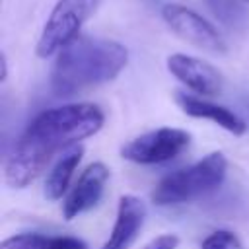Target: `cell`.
<instances>
[{
    "mask_svg": "<svg viewBox=\"0 0 249 249\" xmlns=\"http://www.w3.org/2000/svg\"><path fill=\"white\" fill-rule=\"evenodd\" d=\"M103 111L95 103H66L41 111L10 152L4 177L14 189L33 183L56 152H66L80 140L101 130Z\"/></svg>",
    "mask_w": 249,
    "mask_h": 249,
    "instance_id": "6da1fadb",
    "label": "cell"
},
{
    "mask_svg": "<svg viewBox=\"0 0 249 249\" xmlns=\"http://www.w3.org/2000/svg\"><path fill=\"white\" fill-rule=\"evenodd\" d=\"M128 62L123 43L103 37L80 35L54 58L51 88L54 95L68 97L115 80Z\"/></svg>",
    "mask_w": 249,
    "mask_h": 249,
    "instance_id": "7a4b0ae2",
    "label": "cell"
},
{
    "mask_svg": "<svg viewBox=\"0 0 249 249\" xmlns=\"http://www.w3.org/2000/svg\"><path fill=\"white\" fill-rule=\"evenodd\" d=\"M228 173V160L222 152H210L202 160L171 171L154 189L152 200L158 206H175L193 202L216 191Z\"/></svg>",
    "mask_w": 249,
    "mask_h": 249,
    "instance_id": "3957f363",
    "label": "cell"
},
{
    "mask_svg": "<svg viewBox=\"0 0 249 249\" xmlns=\"http://www.w3.org/2000/svg\"><path fill=\"white\" fill-rule=\"evenodd\" d=\"M99 4L101 0H56L37 39V56H56L66 45L80 37L84 23L97 12Z\"/></svg>",
    "mask_w": 249,
    "mask_h": 249,
    "instance_id": "277c9868",
    "label": "cell"
},
{
    "mask_svg": "<svg viewBox=\"0 0 249 249\" xmlns=\"http://www.w3.org/2000/svg\"><path fill=\"white\" fill-rule=\"evenodd\" d=\"M161 19L185 43L216 56L228 53V43L218 27L193 8L179 2H167L161 8Z\"/></svg>",
    "mask_w": 249,
    "mask_h": 249,
    "instance_id": "5b68a950",
    "label": "cell"
},
{
    "mask_svg": "<svg viewBox=\"0 0 249 249\" xmlns=\"http://www.w3.org/2000/svg\"><path fill=\"white\" fill-rule=\"evenodd\" d=\"M189 146L191 134L187 130L175 126H161L156 130H148L126 142L121 148V156L132 163L156 165L177 158Z\"/></svg>",
    "mask_w": 249,
    "mask_h": 249,
    "instance_id": "8992f818",
    "label": "cell"
},
{
    "mask_svg": "<svg viewBox=\"0 0 249 249\" xmlns=\"http://www.w3.org/2000/svg\"><path fill=\"white\" fill-rule=\"evenodd\" d=\"M109 177H111V171L105 163H101V161L89 163L82 171L78 181L72 185V189L68 191V195L62 202V216L66 220H74V218L89 212L91 208H95L105 195Z\"/></svg>",
    "mask_w": 249,
    "mask_h": 249,
    "instance_id": "52a82bcc",
    "label": "cell"
},
{
    "mask_svg": "<svg viewBox=\"0 0 249 249\" xmlns=\"http://www.w3.org/2000/svg\"><path fill=\"white\" fill-rule=\"evenodd\" d=\"M167 70L171 76H175L185 88L191 91L206 97V95H218L224 88L222 74L206 60L185 54V53H173L167 56Z\"/></svg>",
    "mask_w": 249,
    "mask_h": 249,
    "instance_id": "ba28073f",
    "label": "cell"
},
{
    "mask_svg": "<svg viewBox=\"0 0 249 249\" xmlns=\"http://www.w3.org/2000/svg\"><path fill=\"white\" fill-rule=\"evenodd\" d=\"M146 220V204L134 195H123L117 206V218L101 249H128L138 237Z\"/></svg>",
    "mask_w": 249,
    "mask_h": 249,
    "instance_id": "9c48e42d",
    "label": "cell"
},
{
    "mask_svg": "<svg viewBox=\"0 0 249 249\" xmlns=\"http://www.w3.org/2000/svg\"><path fill=\"white\" fill-rule=\"evenodd\" d=\"M175 101L181 107V111L187 113L189 117L210 121V123L218 124L220 128L228 130L233 136H241L245 132V128H247V124L233 111H230L224 105L212 103V101H208V99H204L200 95L187 93V91H175Z\"/></svg>",
    "mask_w": 249,
    "mask_h": 249,
    "instance_id": "30bf717a",
    "label": "cell"
},
{
    "mask_svg": "<svg viewBox=\"0 0 249 249\" xmlns=\"http://www.w3.org/2000/svg\"><path fill=\"white\" fill-rule=\"evenodd\" d=\"M84 156V148L82 146H72L66 152H62V156L56 160V163L53 165V169L49 171L47 179H45V189L43 195L47 200H58L66 195L70 181L74 177V171L78 169L80 161Z\"/></svg>",
    "mask_w": 249,
    "mask_h": 249,
    "instance_id": "8fae6325",
    "label": "cell"
},
{
    "mask_svg": "<svg viewBox=\"0 0 249 249\" xmlns=\"http://www.w3.org/2000/svg\"><path fill=\"white\" fill-rule=\"evenodd\" d=\"M0 249H88V245L74 235L19 233L4 239Z\"/></svg>",
    "mask_w": 249,
    "mask_h": 249,
    "instance_id": "7c38bea8",
    "label": "cell"
},
{
    "mask_svg": "<svg viewBox=\"0 0 249 249\" xmlns=\"http://www.w3.org/2000/svg\"><path fill=\"white\" fill-rule=\"evenodd\" d=\"M216 19L228 27H239L245 21V10L241 0H204Z\"/></svg>",
    "mask_w": 249,
    "mask_h": 249,
    "instance_id": "4fadbf2b",
    "label": "cell"
},
{
    "mask_svg": "<svg viewBox=\"0 0 249 249\" xmlns=\"http://www.w3.org/2000/svg\"><path fill=\"white\" fill-rule=\"evenodd\" d=\"M200 249H243V243L233 231L216 230L202 239Z\"/></svg>",
    "mask_w": 249,
    "mask_h": 249,
    "instance_id": "5bb4252c",
    "label": "cell"
},
{
    "mask_svg": "<svg viewBox=\"0 0 249 249\" xmlns=\"http://www.w3.org/2000/svg\"><path fill=\"white\" fill-rule=\"evenodd\" d=\"M177 245H179V237L175 233H163L152 239L144 249H177Z\"/></svg>",
    "mask_w": 249,
    "mask_h": 249,
    "instance_id": "9a60e30c",
    "label": "cell"
},
{
    "mask_svg": "<svg viewBox=\"0 0 249 249\" xmlns=\"http://www.w3.org/2000/svg\"><path fill=\"white\" fill-rule=\"evenodd\" d=\"M0 66H2L0 82H6V80H8V58H6V54H4V53L0 54Z\"/></svg>",
    "mask_w": 249,
    "mask_h": 249,
    "instance_id": "2e32d148",
    "label": "cell"
},
{
    "mask_svg": "<svg viewBox=\"0 0 249 249\" xmlns=\"http://www.w3.org/2000/svg\"><path fill=\"white\" fill-rule=\"evenodd\" d=\"M243 2H249V0H243Z\"/></svg>",
    "mask_w": 249,
    "mask_h": 249,
    "instance_id": "e0dca14e",
    "label": "cell"
}]
</instances>
